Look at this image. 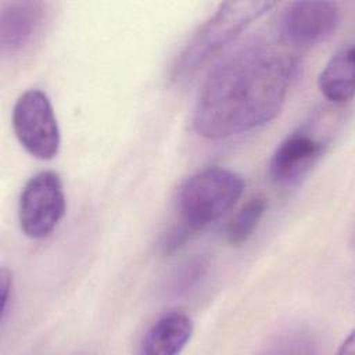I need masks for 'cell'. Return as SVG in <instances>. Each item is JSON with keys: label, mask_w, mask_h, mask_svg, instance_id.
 <instances>
[{"label": "cell", "mask_w": 355, "mask_h": 355, "mask_svg": "<svg viewBox=\"0 0 355 355\" xmlns=\"http://www.w3.org/2000/svg\"><path fill=\"white\" fill-rule=\"evenodd\" d=\"M297 69L293 53L252 42L220 60L208 73L193 112L194 130L209 140L254 130L275 119Z\"/></svg>", "instance_id": "1"}, {"label": "cell", "mask_w": 355, "mask_h": 355, "mask_svg": "<svg viewBox=\"0 0 355 355\" xmlns=\"http://www.w3.org/2000/svg\"><path fill=\"white\" fill-rule=\"evenodd\" d=\"M275 6V1L258 0L220 4L216 12L197 29L178 55L172 67L173 80H183L194 75L215 54L232 43L252 21Z\"/></svg>", "instance_id": "2"}, {"label": "cell", "mask_w": 355, "mask_h": 355, "mask_svg": "<svg viewBox=\"0 0 355 355\" xmlns=\"http://www.w3.org/2000/svg\"><path fill=\"white\" fill-rule=\"evenodd\" d=\"M244 182L232 169L211 165L189 176L178 193L182 222L194 232L222 218L243 194Z\"/></svg>", "instance_id": "3"}, {"label": "cell", "mask_w": 355, "mask_h": 355, "mask_svg": "<svg viewBox=\"0 0 355 355\" xmlns=\"http://www.w3.org/2000/svg\"><path fill=\"white\" fill-rule=\"evenodd\" d=\"M12 129L32 157L51 159L60 151L61 135L49 96L39 89L24 92L12 108Z\"/></svg>", "instance_id": "4"}, {"label": "cell", "mask_w": 355, "mask_h": 355, "mask_svg": "<svg viewBox=\"0 0 355 355\" xmlns=\"http://www.w3.org/2000/svg\"><path fill=\"white\" fill-rule=\"evenodd\" d=\"M65 214L62 182L55 172L42 171L24 186L18 201L19 227L25 236L40 240L53 233Z\"/></svg>", "instance_id": "5"}, {"label": "cell", "mask_w": 355, "mask_h": 355, "mask_svg": "<svg viewBox=\"0 0 355 355\" xmlns=\"http://www.w3.org/2000/svg\"><path fill=\"white\" fill-rule=\"evenodd\" d=\"M340 24V10L336 3L306 0L291 3L282 17V35L290 43L312 46L334 35Z\"/></svg>", "instance_id": "6"}, {"label": "cell", "mask_w": 355, "mask_h": 355, "mask_svg": "<svg viewBox=\"0 0 355 355\" xmlns=\"http://www.w3.org/2000/svg\"><path fill=\"white\" fill-rule=\"evenodd\" d=\"M324 144L313 135L295 132L275 150L269 162V175L279 184L298 183L318 162Z\"/></svg>", "instance_id": "7"}, {"label": "cell", "mask_w": 355, "mask_h": 355, "mask_svg": "<svg viewBox=\"0 0 355 355\" xmlns=\"http://www.w3.org/2000/svg\"><path fill=\"white\" fill-rule=\"evenodd\" d=\"M42 1H8L1 6L0 44L3 51H18L32 42L44 19Z\"/></svg>", "instance_id": "8"}, {"label": "cell", "mask_w": 355, "mask_h": 355, "mask_svg": "<svg viewBox=\"0 0 355 355\" xmlns=\"http://www.w3.org/2000/svg\"><path fill=\"white\" fill-rule=\"evenodd\" d=\"M193 320L180 311L159 316L146 331L141 352L146 355H175L182 352L193 336Z\"/></svg>", "instance_id": "9"}, {"label": "cell", "mask_w": 355, "mask_h": 355, "mask_svg": "<svg viewBox=\"0 0 355 355\" xmlns=\"http://www.w3.org/2000/svg\"><path fill=\"white\" fill-rule=\"evenodd\" d=\"M318 87L323 97L334 104H344L354 97V46L337 50L320 72Z\"/></svg>", "instance_id": "10"}, {"label": "cell", "mask_w": 355, "mask_h": 355, "mask_svg": "<svg viewBox=\"0 0 355 355\" xmlns=\"http://www.w3.org/2000/svg\"><path fill=\"white\" fill-rule=\"evenodd\" d=\"M266 207L268 201L263 196L250 198L227 223L225 229L226 241L232 245L244 244L257 230Z\"/></svg>", "instance_id": "11"}, {"label": "cell", "mask_w": 355, "mask_h": 355, "mask_svg": "<svg viewBox=\"0 0 355 355\" xmlns=\"http://www.w3.org/2000/svg\"><path fill=\"white\" fill-rule=\"evenodd\" d=\"M205 261L202 258H194L189 261L176 275V282L173 283V288L176 291H187L193 284L198 282V279L205 272Z\"/></svg>", "instance_id": "12"}, {"label": "cell", "mask_w": 355, "mask_h": 355, "mask_svg": "<svg viewBox=\"0 0 355 355\" xmlns=\"http://www.w3.org/2000/svg\"><path fill=\"white\" fill-rule=\"evenodd\" d=\"M196 233L190 226H187L186 223H180L175 227H172L164 237L161 241V252L165 255L173 254L176 252L179 248H182L184 245V243L191 237V234Z\"/></svg>", "instance_id": "13"}, {"label": "cell", "mask_w": 355, "mask_h": 355, "mask_svg": "<svg viewBox=\"0 0 355 355\" xmlns=\"http://www.w3.org/2000/svg\"><path fill=\"white\" fill-rule=\"evenodd\" d=\"M1 283H0V287H1V306H0V313H1V322L6 319V315H7V308H8V301H10V297H11V291H12V277H11V273L7 270V269H1Z\"/></svg>", "instance_id": "14"}, {"label": "cell", "mask_w": 355, "mask_h": 355, "mask_svg": "<svg viewBox=\"0 0 355 355\" xmlns=\"http://www.w3.org/2000/svg\"><path fill=\"white\" fill-rule=\"evenodd\" d=\"M355 349V345H354V333H351L348 336V338L343 343L338 354H352Z\"/></svg>", "instance_id": "15"}]
</instances>
